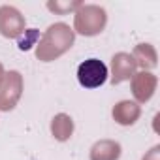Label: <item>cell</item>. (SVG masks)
Returning <instances> with one entry per match:
<instances>
[{
  "instance_id": "6da1fadb",
  "label": "cell",
  "mask_w": 160,
  "mask_h": 160,
  "mask_svg": "<svg viewBox=\"0 0 160 160\" xmlns=\"http://www.w3.org/2000/svg\"><path fill=\"white\" fill-rule=\"evenodd\" d=\"M77 81L85 89H98L108 81V66L100 58H87L77 68Z\"/></svg>"
}]
</instances>
